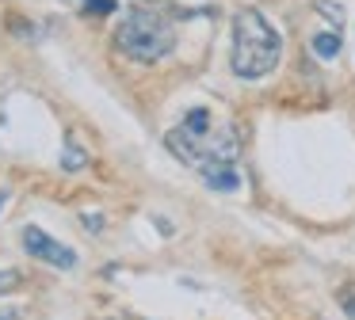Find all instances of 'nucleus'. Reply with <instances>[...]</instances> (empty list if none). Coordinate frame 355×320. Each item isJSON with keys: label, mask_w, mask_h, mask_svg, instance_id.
Listing matches in <instances>:
<instances>
[{"label": "nucleus", "mask_w": 355, "mask_h": 320, "mask_svg": "<svg viewBox=\"0 0 355 320\" xmlns=\"http://www.w3.org/2000/svg\"><path fill=\"white\" fill-rule=\"evenodd\" d=\"M164 145H168L172 157L191 164L199 175L214 172L222 164H237V152H241L237 130L225 126V122H214V114L207 107H191L184 114V122L164 137Z\"/></svg>", "instance_id": "1"}, {"label": "nucleus", "mask_w": 355, "mask_h": 320, "mask_svg": "<svg viewBox=\"0 0 355 320\" xmlns=\"http://www.w3.org/2000/svg\"><path fill=\"white\" fill-rule=\"evenodd\" d=\"M283 38L256 8H241L233 15V73L241 80H260L279 65Z\"/></svg>", "instance_id": "2"}, {"label": "nucleus", "mask_w": 355, "mask_h": 320, "mask_svg": "<svg viewBox=\"0 0 355 320\" xmlns=\"http://www.w3.org/2000/svg\"><path fill=\"white\" fill-rule=\"evenodd\" d=\"M115 46L119 53H126L130 61L141 65H153V61L168 57L172 46H176V27H172L164 15L146 12V8H134L115 30Z\"/></svg>", "instance_id": "3"}, {"label": "nucleus", "mask_w": 355, "mask_h": 320, "mask_svg": "<svg viewBox=\"0 0 355 320\" xmlns=\"http://www.w3.org/2000/svg\"><path fill=\"white\" fill-rule=\"evenodd\" d=\"M24 251L31 259L50 263V267H62V271H73V267H77V251L65 248V244H58L54 236H46L39 225H27L24 229Z\"/></svg>", "instance_id": "4"}, {"label": "nucleus", "mask_w": 355, "mask_h": 320, "mask_svg": "<svg viewBox=\"0 0 355 320\" xmlns=\"http://www.w3.org/2000/svg\"><path fill=\"white\" fill-rule=\"evenodd\" d=\"M202 183H207L210 190H237L241 187V175H237V168H233V164H222V168H214V172L202 175Z\"/></svg>", "instance_id": "5"}, {"label": "nucleus", "mask_w": 355, "mask_h": 320, "mask_svg": "<svg viewBox=\"0 0 355 320\" xmlns=\"http://www.w3.org/2000/svg\"><path fill=\"white\" fill-rule=\"evenodd\" d=\"M309 46H313V53H317L321 61H332V57L340 53V30H324V35H313V42H309Z\"/></svg>", "instance_id": "6"}, {"label": "nucleus", "mask_w": 355, "mask_h": 320, "mask_svg": "<svg viewBox=\"0 0 355 320\" xmlns=\"http://www.w3.org/2000/svg\"><path fill=\"white\" fill-rule=\"evenodd\" d=\"M85 164H88V157L77 149V141L69 137V141H65V157H62V172H80Z\"/></svg>", "instance_id": "7"}, {"label": "nucleus", "mask_w": 355, "mask_h": 320, "mask_svg": "<svg viewBox=\"0 0 355 320\" xmlns=\"http://www.w3.org/2000/svg\"><path fill=\"white\" fill-rule=\"evenodd\" d=\"M336 301H340V309H344L347 317L355 320V282H347V286L336 290Z\"/></svg>", "instance_id": "8"}, {"label": "nucleus", "mask_w": 355, "mask_h": 320, "mask_svg": "<svg viewBox=\"0 0 355 320\" xmlns=\"http://www.w3.org/2000/svg\"><path fill=\"white\" fill-rule=\"evenodd\" d=\"M313 8H317V12L329 15V23L340 30V23H344V8H340V4H329V0H313Z\"/></svg>", "instance_id": "9"}, {"label": "nucleus", "mask_w": 355, "mask_h": 320, "mask_svg": "<svg viewBox=\"0 0 355 320\" xmlns=\"http://www.w3.org/2000/svg\"><path fill=\"white\" fill-rule=\"evenodd\" d=\"M80 8H85V12H92V15H111L115 12V0H80Z\"/></svg>", "instance_id": "10"}, {"label": "nucleus", "mask_w": 355, "mask_h": 320, "mask_svg": "<svg viewBox=\"0 0 355 320\" xmlns=\"http://www.w3.org/2000/svg\"><path fill=\"white\" fill-rule=\"evenodd\" d=\"M80 225H85L88 229V233H100V229H103V213H80Z\"/></svg>", "instance_id": "11"}, {"label": "nucleus", "mask_w": 355, "mask_h": 320, "mask_svg": "<svg viewBox=\"0 0 355 320\" xmlns=\"http://www.w3.org/2000/svg\"><path fill=\"white\" fill-rule=\"evenodd\" d=\"M16 286H19V271H0V294H8Z\"/></svg>", "instance_id": "12"}, {"label": "nucleus", "mask_w": 355, "mask_h": 320, "mask_svg": "<svg viewBox=\"0 0 355 320\" xmlns=\"http://www.w3.org/2000/svg\"><path fill=\"white\" fill-rule=\"evenodd\" d=\"M0 320H19V312H4V317H0Z\"/></svg>", "instance_id": "13"}, {"label": "nucleus", "mask_w": 355, "mask_h": 320, "mask_svg": "<svg viewBox=\"0 0 355 320\" xmlns=\"http://www.w3.org/2000/svg\"><path fill=\"white\" fill-rule=\"evenodd\" d=\"M4 202H8V190H0V210H4Z\"/></svg>", "instance_id": "14"}]
</instances>
